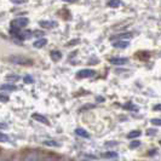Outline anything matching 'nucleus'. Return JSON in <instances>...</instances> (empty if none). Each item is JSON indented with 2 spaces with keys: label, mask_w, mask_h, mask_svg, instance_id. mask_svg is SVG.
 Returning a JSON list of instances; mask_svg holds the SVG:
<instances>
[{
  "label": "nucleus",
  "mask_w": 161,
  "mask_h": 161,
  "mask_svg": "<svg viewBox=\"0 0 161 161\" xmlns=\"http://www.w3.org/2000/svg\"><path fill=\"white\" fill-rule=\"evenodd\" d=\"M27 24H28V20L23 18V17H20V18H16V20L12 21L11 27L12 28H17V29H23Z\"/></svg>",
  "instance_id": "1"
},
{
  "label": "nucleus",
  "mask_w": 161,
  "mask_h": 161,
  "mask_svg": "<svg viewBox=\"0 0 161 161\" xmlns=\"http://www.w3.org/2000/svg\"><path fill=\"white\" fill-rule=\"evenodd\" d=\"M10 61L13 62V63H17V64H32L33 61L29 59L27 57H21V56H15V57H11Z\"/></svg>",
  "instance_id": "2"
},
{
  "label": "nucleus",
  "mask_w": 161,
  "mask_h": 161,
  "mask_svg": "<svg viewBox=\"0 0 161 161\" xmlns=\"http://www.w3.org/2000/svg\"><path fill=\"white\" fill-rule=\"evenodd\" d=\"M78 78H91L96 75V71L91 70V69H82L80 71H78Z\"/></svg>",
  "instance_id": "3"
},
{
  "label": "nucleus",
  "mask_w": 161,
  "mask_h": 161,
  "mask_svg": "<svg viewBox=\"0 0 161 161\" xmlns=\"http://www.w3.org/2000/svg\"><path fill=\"white\" fill-rule=\"evenodd\" d=\"M109 62L112 64H115V66H122V64H126L127 62H128V59L122 57H113L109 59Z\"/></svg>",
  "instance_id": "4"
},
{
  "label": "nucleus",
  "mask_w": 161,
  "mask_h": 161,
  "mask_svg": "<svg viewBox=\"0 0 161 161\" xmlns=\"http://www.w3.org/2000/svg\"><path fill=\"white\" fill-rule=\"evenodd\" d=\"M32 117L34 119V120H36V121H39V122H41V124H45V125H48V120L46 119L45 116H43V115L40 114H33L32 115Z\"/></svg>",
  "instance_id": "5"
},
{
  "label": "nucleus",
  "mask_w": 161,
  "mask_h": 161,
  "mask_svg": "<svg viewBox=\"0 0 161 161\" xmlns=\"http://www.w3.org/2000/svg\"><path fill=\"white\" fill-rule=\"evenodd\" d=\"M128 45H130V43L125 41V40H120V41L113 43V46L116 47V48H126V47H128Z\"/></svg>",
  "instance_id": "6"
},
{
  "label": "nucleus",
  "mask_w": 161,
  "mask_h": 161,
  "mask_svg": "<svg viewBox=\"0 0 161 161\" xmlns=\"http://www.w3.org/2000/svg\"><path fill=\"white\" fill-rule=\"evenodd\" d=\"M39 24L43 28H52V27H56L57 25V23L52 22V21H41V22H39Z\"/></svg>",
  "instance_id": "7"
},
{
  "label": "nucleus",
  "mask_w": 161,
  "mask_h": 161,
  "mask_svg": "<svg viewBox=\"0 0 161 161\" xmlns=\"http://www.w3.org/2000/svg\"><path fill=\"white\" fill-rule=\"evenodd\" d=\"M75 133H76L78 136L84 137V138H89V137H90L89 132H87V131H85L84 128H76V130H75Z\"/></svg>",
  "instance_id": "8"
},
{
  "label": "nucleus",
  "mask_w": 161,
  "mask_h": 161,
  "mask_svg": "<svg viewBox=\"0 0 161 161\" xmlns=\"http://www.w3.org/2000/svg\"><path fill=\"white\" fill-rule=\"evenodd\" d=\"M47 44V40L46 39H40V40H36L34 43V47H38V48H40V47H43V46H45Z\"/></svg>",
  "instance_id": "9"
},
{
  "label": "nucleus",
  "mask_w": 161,
  "mask_h": 161,
  "mask_svg": "<svg viewBox=\"0 0 161 161\" xmlns=\"http://www.w3.org/2000/svg\"><path fill=\"white\" fill-rule=\"evenodd\" d=\"M121 5V0H109L108 1V6L110 7H119Z\"/></svg>",
  "instance_id": "10"
},
{
  "label": "nucleus",
  "mask_w": 161,
  "mask_h": 161,
  "mask_svg": "<svg viewBox=\"0 0 161 161\" xmlns=\"http://www.w3.org/2000/svg\"><path fill=\"white\" fill-rule=\"evenodd\" d=\"M140 136V131H131L128 135H127V138L132 139V138H137Z\"/></svg>",
  "instance_id": "11"
},
{
  "label": "nucleus",
  "mask_w": 161,
  "mask_h": 161,
  "mask_svg": "<svg viewBox=\"0 0 161 161\" xmlns=\"http://www.w3.org/2000/svg\"><path fill=\"white\" fill-rule=\"evenodd\" d=\"M0 89L4 91V90H7V91H15L16 90V86H13V85H1L0 86Z\"/></svg>",
  "instance_id": "12"
},
{
  "label": "nucleus",
  "mask_w": 161,
  "mask_h": 161,
  "mask_svg": "<svg viewBox=\"0 0 161 161\" xmlns=\"http://www.w3.org/2000/svg\"><path fill=\"white\" fill-rule=\"evenodd\" d=\"M124 108H125V109H128V110H135V112L138 110V108L133 103H126L124 105Z\"/></svg>",
  "instance_id": "13"
},
{
  "label": "nucleus",
  "mask_w": 161,
  "mask_h": 161,
  "mask_svg": "<svg viewBox=\"0 0 161 161\" xmlns=\"http://www.w3.org/2000/svg\"><path fill=\"white\" fill-rule=\"evenodd\" d=\"M51 57L53 58L55 61H58L59 58L62 57V53H61V52H58V51H53V52H51Z\"/></svg>",
  "instance_id": "14"
},
{
  "label": "nucleus",
  "mask_w": 161,
  "mask_h": 161,
  "mask_svg": "<svg viewBox=\"0 0 161 161\" xmlns=\"http://www.w3.org/2000/svg\"><path fill=\"white\" fill-rule=\"evenodd\" d=\"M113 38H120V39H125V38H132V33H124V34H120V35H115ZM112 38V39H113Z\"/></svg>",
  "instance_id": "15"
},
{
  "label": "nucleus",
  "mask_w": 161,
  "mask_h": 161,
  "mask_svg": "<svg viewBox=\"0 0 161 161\" xmlns=\"http://www.w3.org/2000/svg\"><path fill=\"white\" fill-rule=\"evenodd\" d=\"M44 144H45V145H48V147H58V145H59L57 142H55V140H45Z\"/></svg>",
  "instance_id": "16"
},
{
  "label": "nucleus",
  "mask_w": 161,
  "mask_h": 161,
  "mask_svg": "<svg viewBox=\"0 0 161 161\" xmlns=\"http://www.w3.org/2000/svg\"><path fill=\"white\" fill-rule=\"evenodd\" d=\"M104 158H116L117 156V154L116 153H114V151H109V153H105V154H103Z\"/></svg>",
  "instance_id": "17"
},
{
  "label": "nucleus",
  "mask_w": 161,
  "mask_h": 161,
  "mask_svg": "<svg viewBox=\"0 0 161 161\" xmlns=\"http://www.w3.org/2000/svg\"><path fill=\"white\" fill-rule=\"evenodd\" d=\"M151 125H156V126H161V119H151Z\"/></svg>",
  "instance_id": "18"
},
{
  "label": "nucleus",
  "mask_w": 161,
  "mask_h": 161,
  "mask_svg": "<svg viewBox=\"0 0 161 161\" xmlns=\"http://www.w3.org/2000/svg\"><path fill=\"white\" fill-rule=\"evenodd\" d=\"M139 144H140V143H139L138 140H133V142H132V143L130 144V148H131V149H135V148H138V147H139Z\"/></svg>",
  "instance_id": "19"
},
{
  "label": "nucleus",
  "mask_w": 161,
  "mask_h": 161,
  "mask_svg": "<svg viewBox=\"0 0 161 161\" xmlns=\"http://www.w3.org/2000/svg\"><path fill=\"white\" fill-rule=\"evenodd\" d=\"M6 79L10 81H17V80H20V76H17V75H7Z\"/></svg>",
  "instance_id": "20"
},
{
  "label": "nucleus",
  "mask_w": 161,
  "mask_h": 161,
  "mask_svg": "<svg viewBox=\"0 0 161 161\" xmlns=\"http://www.w3.org/2000/svg\"><path fill=\"white\" fill-rule=\"evenodd\" d=\"M7 140H9V137L6 135H4L2 132H0V142L4 143V142H7Z\"/></svg>",
  "instance_id": "21"
},
{
  "label": "nucleus",
  "mask_w": 161,
  "mask_h": 161,
  "mask_svg": "<svg viewBox=\"0 0 161 161\" xmlns=\"http://www.w3.org/2000/svg\"><path fill=\"white\" fill-rule=\"evenodd\" d=\"M32 35H33V36H40V38H43L44 32H41V30H36V32H33Z\"/></svg>",
  "instance_id": "22"
},
{
  "label": "nucleus",
  "mask_w": 161,
  "mask_h": 161,
  "mask_svg": "<svg viewBox=\"0 0 161 161\" xmlns=\"http://www.w3.org/2000/svg\"><path fill=\"white\" fill-rule=\"evenodd\" d=\"M0 101H1V102H7V101H9V97H7L6 94H1V93H0Z\"/></svg>",
  "instance_id": "23"
},
{
  "label": "nucleus",
  "mask_w": 161,
  "mask_h": 161,
  "mask_svg": "<svg viewBox=\"0 0 161 161\" xmlns=\"http://www.w3.org/2000/svg\"><path fill=\"white\" fill-rule=\"evenodd\" d=\"M11 2H13V4H24V2H27V0H11Z\"/></svg>",
  "instance_id": "24"
},
{
  "label": "nucleus",
  "mask_w": 161,
  "mask_h": 161,
  "mask_svg": "<svg viewBox=\"0 0 161 161\" xmlns=\"http://www.w3.org/2000/svg\"><path fill=\"white\" fill-rule=\"evenodd\" d=\"M24 81H25V82H33L34 79H33V78H30V76H25V78H24Z\"/></svg>",
  "instance_id": "25"
},
{
  "label": "nucleus",
  "mask_w": 161,
  "mask_h": 161,
  "mask_svg": "<svg viewBox=\"0 0 161 161\" xmlns=\"http://www.w3.org/2000/svg\"><path fill=\"white\" fill-rule=\"evenodd\" d=\"M147 133H148V135H154V133H156V131H155V130H148Z\"/></svg>",
  "instance_id": "26"
},
{
  "label": "nucleus",
  "mask_w": 161,
  "mask_h": 161,
  "mask_svg": "<svg viewBox=\"0 0 161 161\" xmlns=\"http://www.w3.org/2000/svg\"><path fill=\"white\" fill-rule=\"evenodd\" d=\"M154 110H161V104H158L154 107Z\"/></svg>",
  "instance_id": "27"
},
{
  "label": "nucleus",
  "mask_w": 161,
  "mask_h": 161,
  "mask_svg": "<svg viewBox=\"0 0 161 161\" xmlns=\"http://www.w3.org/2000/svg\"><path fill=\"white\" fill-rule=\"evenodd\" d=\"M63 1H66V2H74L75 0H63Z\"/></svg>",
  "instance_id": "28"
},
{
  "label": "nucleus",
  "mask_w": 161,
  "mask_h": 161,
  "mask_svg": "<svg viewBox=\"0 0 161 161\" xmlns=\"http://www.w3.org/2000/svg\"><path fill=\"white\" fill-rule=\"evenodd\" d=\"M13 161H23V160H21V159H16V160H13Z\"/></svg>",
  "instance_id": "29"
},
{
  "label": "nucleus",
  "mask_w": 161,
  "mask_h": 161,
  "mask_svg": "<svg viewBox=\"0 0 161 161\" xmlns=\"http://www.w3.org/2000/svg\"><path fill=\"white\" fill-rule=\"evenodd\" d=\"M59 161H64V160H59Z\"/></svg>",
  "instance_id": "30"
},
{
  "label": "nucleus",
  "mask_w": 161,
  "mask_h": 161,
  "mask_svg": "<svg viewBox=\"0 0 161 161\" xmlns=\"http://www.w3.org/2000/svg\"><path fill=\"white\" fill-rule=\"evenodd\" d=\"M160 144H161V140H160Z\"/></svg>",
  "instance_id": "31"
},
{
  "label": "nucleus",
  "mask_w": 161,
  "mask_h": 161,
  "mask_svg": "<svg viewBox=\"0 0 161 161\" xmlns=\"http://www.w3.org/2000/svg\"><path fill=\"white\" fill-rule=\"evenodd\" d=\"M6 161H7V160H6Z\"/></svg>",
  "instance_id": "32"
},
{
  "label": "nucleus",
  "mask_w": 161,
  "mask_h": 161,
  "mask_svg": "<svg viewBox=\"0 0 161 161\" xmlns=\"http://www.w3.org/2000/svg\"><path fill=\"white\" fill-rule=\"evenodd\" d=\"M23 161H24V160H23Z\"/></svg>",
  "instance_id": "33"
}]
</instances>
